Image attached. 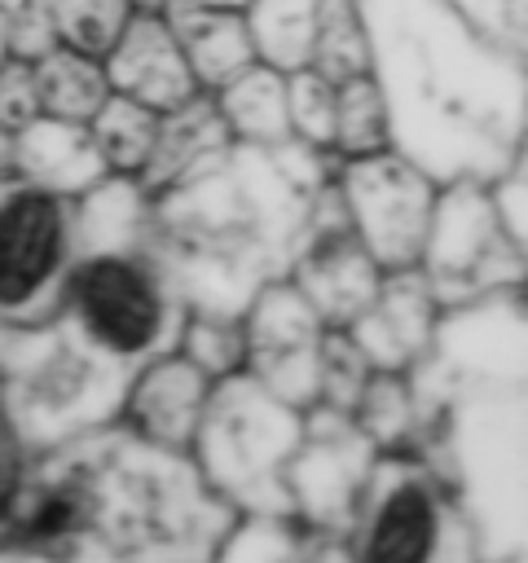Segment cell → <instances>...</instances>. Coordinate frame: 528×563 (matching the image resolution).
I'll return each mask as SVG.
<instances>
[{"label":"cell","instance_id":"6da1fadb","mask_svg":"<svg viewBox=\"0 0 528 563\" xmlns=\"http://www.w3.org/2000/svg\"><path fill=\"white\" fill-rule=\"evenodd\" d=\"M308 180L290 176L264 141L224 150L167 194L163 260H176L202 303L238 308L282 268L308 220Z\"/></svg>","mask_w":528,"mask_h":563},{"label":"cell","instance_id":"7a4b0ae2","mask_svg":"<svg viewBox=\"0 0 528 563\" xmlns=\"http://www.w3.org/2000/svg\"><path fill=\"white\" fill-rule=\"evenodd\" d=\"M216 523V506L194 471L145 444V440H110L88 457L66 462L35 497L26 515V537L66 541L97 537L114 550H194V537Z\"/></svg>","mask_w":528,"mask_h":563},{"label":"cell","instance_id":"3957f363","mask_svg":"<svg viewBox=\"0 0 528 563\" xmlns=\"http://www.w3.org/2000/svg\"><path fill=\"white\" fill-rule=\"evenodd\" d=\"M70 224L53 189L0 176V325L44 321L66 286Z\"/></svg>","mask_w":528,"mask_h":563},{"label":"cell","instance_id":"277c9868","mask_svg":"<svg viewBox=\"0 0 528 563\" xmlns=\"http://www.w3.org/2000/svg\"><path fill=\"white\" fill-rule=\"evenodd\" d=\"M295 418L264 383H229L211 409H202V453L220 488L273 501L277 462L290 457Z\"/></svg>","mask_w":528,"mask_h":563},{"label":"cell","instance_id":"5b68a950","mask_svg":"<svg viewBox=\"0 0 528 563\" xmlns=\"http://www.w3.org/2000/svg\"><path fill=\"white\" fill-rule=\"evenodd\" d=\"M348 198L378 260L405 264L422 251L431 202H427V185L418 180V172L400 163H383V158L361 163L348 180Z\"/></svg>","mask_w":528,"mask_h":563},{"label":"cell","instance_id":"8992f818","mask_svg":"<svg viewBox=\"0 0 528 563\" xmlns=\"http://www.w3.org/2000/svg\"><path fill=\"white\" fill-rule=\"evenodd\" d=\"M440 501L409 466H387L365 519V559H427L440 541Z\"/></svg>","mask_w":528,"mask_h":563},{"label":"cell","instance_id":"52a82bcc","mask_svg":"<svg viewBox=\"0 0 528 563\" xmlns=\"http://www.w3.org/2000/svg\"><path fill=\"white\" fill-rule=\"evenodd\" d=\"M114 84L136 106H185L189 101V66L176 48V40L158 22H136L114 35Z\"/></svg>","mask_w":528,"mask_h":563},{"label":"cell","instance_id":"ba28073f","mask_svg":"<svg viewBox=\"0 0 528 563\" xmlns=\"http://www.w3.org/2000/svg\"><path fill=\"white\" fill-rule=\"evenodd\" d=\"M22 167L35 172V185H53V189H79L101 180L106 172V154L97 141H88L84 132H75L66 119L53 123H35L26 128L22 141ZM31 180V176H26Z\"/></svg>","mask_w":528,"mask_h":563},{"label":"cell","instance_id":"9c48e42d","mask_svg":"<svg viewBox=\"0 0 528 563\" xmlns=\"http://www.w3.org/2000/svg\"><path fill=\"white\" fill-rule=\"evenodd\" d=\"M317 4L312 0H264L255 9L251 35L277 66H304L317 53Z\"/></svg>","mask_w":528,"mask_h":563},{"label":"cell","instance_id":"30bf717a","mask_svg":"<svg viewBox=\"0 0 528 563\" xmlns=\"http://www.w3.org/2000/svg\"><path fill=\"white\" fill-rule=\"evenodd\" d=\"M35 84H40L35 97H40L44 106H53L62 119H66L70 106H84V110H88V101L101 97V79L92 75V66H88L84 57H70V53L48 57V62L40 66Z\"/></svg>","mask_w":528,"mask_h":563},{"label":"cell","instance_id":"8fae6325","mask_svg":"<svg viewBox=\"0 0 528 563\" xmlns=\"http://www.w3.org/2000/svg\"><path fill=\"white\" fill-rule=\"evenodd\" d=\"M57 9V22L75 48H101L114 44L123 31V4L119 0H48Z\"/></svg>","mask_w":528,"mask_h":563},{"label":"cell","instance_id":"7c38bea8","mask_svg":"<svg viewBox=\"0 0 528 563\" xmlns=\"http://www.w3.org/2000/svg\"><path fill=\"white\" fill-rule=\"evenodd\" d=\"M458 4H475L484 18V35H493V44L519 53V31H524V0H458Z\"/></svg>","mask_w":528,"mask_h":563},{"label":"cell","instance_id":"4fadbf2b","mask_svg":"<svg viewBox=\"0 0 528 563\" xmlns=\"http://www.w3.org/2000/svg\"><path fill=\"white\" fill-rule=\"evenodd\" d=\"M295 330H299V325H290V321H282V325H277V339H273V343H282V347H286ZM290 356H295V352H286V365H282V369H277V378H273V383H282V387H290Z\"/></svg>","mask_w":528,"mask_h":563},{"label":"cell","instance_id":"5bb4252c","mask_svg":"<svg viewBox=\"0 0 528 563\" xmlns=\"http://www.w3.org/2000/svg\"><path fill=\"white\" fill-rule=\"evenodd\" d=\"M198 4H233V0H198Z\"/></svg>","mask_w":528,"mask_h":563},{"label":"cell","instance_id":"9a60e30c","mask_svg":"<svg viewBox=\"0 0 528 563\" xmlns=\"http://www.w3.org/2000/svg\"><path fill=\"white\" fill-rule=\"evenodd\" d=\"M0 31H4V22H0Z\"/></svg>","mask_w":528,"mask_h":563}]
</instances>
